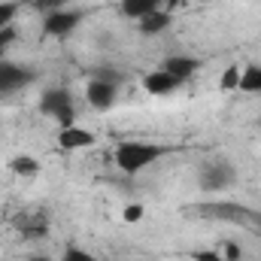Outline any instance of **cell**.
Listing matches in <instances>:
<instances>
[{
	"instance_id": "obj_1",
	"label": "cell",
	"mask_w": 261,
	"mask_h": 261,
	"mask_svg": "<svg viewBox=\"0 0 261 261\" xmlns=\"http://www.w3.org/2000/svg\"><path fill=\"white\" fill-rule=\"evenodd\" d=\"M161 155H164L161 146L130 140V143H122V146L116 149V164H119L122 173H140V170H146L149 164H155Z\"/></svg>"
},
{
	"instance_id": "obj_2",
	"label": "cell",
	"mask_w": 261,
	"mask_h": 261,
	"mask_svg": "<svg viewBox=\"0 0 261 261\" xmlns=\"http://www.w3.org/2000/svg\"><path fill=\"white\" fill-rule=\"evenodd\" d=\"M40 113L49 116V119H55L58 128H70V125H76L73 94L67 91L64 85H61V88H49V91H43V97H40Z\"/></svg>"
},
{
	"instance_id": "obj_3",
	"label": "cell",
	"mask_w": 261,
	"mask_h": 261,
	"mask_svg": "<svg viewBox=\"0 0 261 261\" xmlns=\"http://www.w3.org/2000/svg\"><path fill=\"white\" fill-rule=\"evenodd\" d=\"M237 182V167L231 161H210L200 170V189L203 192H225Z\"/></svg>"
},
{
	"instance_id": "obj_4",
	"label": "cell",
	"mask_w": 261,
	"mask_h": 261,
	"mask_svg": "<svg viewBox=\"0 0 261 261\" xmlns=\"http://www.w3.org/2000/svg\"><path fill=\"white\" fill-rule=\"evenodd\" d=\"M200 216H206V219H222V222H234V225L261 222L258 213H252V210L243 206V203H206V206H200Z\"/></svg>"
},
{
	"instance_id": "obj_5",
	"label": "cell",
	"mask_w": 261,
	"mask_h": 261,
	"mask_svg": "<svg viewBox=\"0 0 261 261\" xmlns=\"http://www.w3.org/2000/svg\"><path fill=\"white\" fill-rule=\"evenodd\" d=\"M15 231L24 237V240H43L49 234V216L43 210H28V213H18L15 216Z\"/></svg>"
},
{
	"instance_id": "obj_6",
	"label": "cell",
	"mask_w": 261,
	"mask_h": 261,
	"mask_svg": "<svg viewBox=\"0 0 261 261\" xmlns=\"http://www.w3.org/2000/svg\"><path fill=\"white\" fill-rule=\"evenodd\" d=\"M28 82H34V73L31 70L12 64V61H0V97L21 91Z\"/></svg>"
},
{
	"instance_id": "obj_7",
	"label": "cell",
	"mask_w": 261,
	"mask_h": 261,
	"mask_svg": "<svg viewBox=\"0 0 261 261\" xmlns=\"http://www.w3.org/2000/svg\"><path fill=\"white\" fill-rule=\"evenodd\" d=\"M79 21H82V12H76V9H55V12L46 15L43 31H46V37H70Z\"/></svg>"
},
{
	"instance_id": "obj_8",
	"label": "cell",
	"mask_w": 261,
	"mask_h": 261,
	"mask_svg": "<svg viewBox=\"0 0 261 261\" xmlns=\"http://www.w3.org/2000/svg\"><path fill=\"white\" fill-rule=\"evenodd\" d=\"M119 97V85L113 82H103V79H88L85 85V100L94 107V110H110Z\"/></svg>"
},
{
	"instance_id": "obj_9",
	"label": "cell",
	"mask_w": 261,
	"mask_h": 261,
	"mask_svg": "<svg viewBox=\"0 0 261 261\" xmlns=\"http://www.w3.org/2000/svg\"><path fill=\"white\" fill-rule=\"evenodd\" d=\"M58 146L64 152H76V149H91L94 146V134L79 125H70V128H61L58 130Z\"/></svg>"
},
{
	"instance_id": "obj_10",
	"label": "cell",
	"mask_w": 261,
	"mask_h": 261,
	"mask_svg": "<svg viewBox=\"0 0 261 261\" xmlns=\"http://www.w3.org/2000/svg\"><path fill=\"white\" fill-rule=\"evenodd\" d=\"M143 88H146L149 94H155V97H167V94H173V91L179 88V82H176L167 70H155V73H146V76H143Z\"/></svg>"
},
{
	"instance_id": "obj_11",
	"label": "cell",
	"mask_w": 261,
	"mask_h": 261,
	"mask_svg": "<svg viewBox=\"0 0 261 261\" xmlns=\"http://www.w3.org/2000/svg\"><path fill=\"white\" fill-rule=\"evenodd\" d=\"M164 70L182 85V82H189L197 70H200V61H197V58H189V55H173V58L164 61Z\"/></svg>"
},
{
	"instance_id": "obj_12",
	"label": "cell",
	"mask_w": 261,
	"mask_h": 261,
	"mask_svg": "<svg viewBox=\"0 0 261 261\" xmlns=\"http://www.w3.org/2000/svg\"><path fill=\"white\" fill-rule=\"evenodd\" d=\"M137 24H140V34H146V37H155V34H161V31H167V28L173 24V15H170L167 9H155V12L143 15Z\"/></svg>"
},
{
	"instance_id": "obj_13",
	"label": "cell",
	"mask_w": 261,
	"mask_h": 261,
	"mask_svg": "<svg viewBox=\"0 0 261 261\" xmlns=\"http://www.w3.org/2000/svg\"><path fill=\"white\" fill-rule=\"evenodd\" d=\"M155 9H164V0H122V15L137 18V21Z\"/></svg>"
},
{
	"instance_id": "obj_14",
	"label": "cell",
	"mask_w": 261,
	"mask_h": 261,
	"mask_svg": "<svg viewBox=\"0 0 261 261\" xmlns=\"http://www.w3.org/2000/svg\"><path fill=\"white\" fill-rule=\"evenodd\" d=\"M9 170H12L15 176H21V179H34V176L40 173V161H37L34 155H15V158L9 161Z\"/></svg>"
},
{
	"instance_id": "obj_15",
	"label": "cell",
	"mask_w": 261,
	"mask_h": 261,
	"mask_svg": "<svg viewBox=\"0 0 261 261\" xmlns=\"http://www.w3.org/2000/svg\"><path fill=\"white\" fill-rule=\"evenodd\" d=\"M240 91H249V94H261V67L252 64L240 73Z\"/></svg>"
},
{
	"instance_id": "obj_16",
	"label": "cell",
	"mask_w": 261,
	"mask_h": 261,
	"mask_svg": "<svg viewBox=\"0 0 261 261\" xmlns=\"http://www.w3.org/2000/svg\"><path fill=\"white\" fill-rule=\"evenodd\" d=\"M240 67H228L225 73H222V79H219V88L222 91H234V88H240Z\"/></svg>"
},
{
	"instance_id": "obj_17",
	"label": "cell",
	"mask_w": 261,
	"mask_h": 261,
	"mask_svg": "<svg viewBox=\"0 0 261 261\" xmlns=\"http://www.w3.org/2000/svg\"><path fill=\"white\" fill-rule=\"evenodd\" d=\"M94 79H103V82L122 85V82H125V73H119V70H113V67H100V70L94 73Z\"/></svg>"
},
{
	"instance_id": "obj_18",
	"label": "cell",
	"mask_w": 261,
	"mask_h": 261,
	"mask_svg": "<svg viewBox=\"0 0 261 261\" xmlns=\"http://www.w3.org/2000/svg\"><path fill=\"white\" fill-rule=\"evenodd\" d=\"M61 261H97L91 252H85V249H79V246H67V252L61 255Z\"/></svg>"
},
{
	"instance_id": "obj_19",
	"label": "cell",
	"mask_w": 261,
	"mask_h": 261,
	"mask_svg": "<svg viewBox=\"0 0 261 261\" xmlns=\"http://www.w3.org/2000/svg\"><path fill=\"white\" fill-rule=\"evenodd\" d=\"M15 37H18V31L12 28V24H6V28H0V55L15 43Z\"/></svg>"
},
{
	"instance_id": "obj_20",
	"label": "cell",
	"mask_w": 261,
	"mask_h": 261,
	"mask_svg": "<svg viewBox=\"0 0 261 261\" xmlns=\"http://www.w3.org/2000/svg\"><path fill=\"white\" fill-rule=\"evenodd\" d=\"M15 12H18V6L9 0V3H0V28H6V24H12V18H15Z\"/></svg>"
},
{
	"instance_id": "obj_21",
	"label": "cell",
	"mask_w": 261,
	"mask_h": 261,
	"mask_svg": "<svg viewBox=\"0 0 261 261\" xmlns=\"http://www.w3.org/2000/svg\"><path fill=\"white\" fill-rule=\"evenodd\" d=\"M122 219H125V222H130V225H134V222H140V219H143V203H130V206H125Z\"/></svg>"
},
{
	"instance_id": "obj_22",
	"label": "cell",
	"mask_w": 261,
	"mask_h": 261,
	"mask_svg": "<svg viewBox=\"0 0 261 261\" xmlns=\"http://www.w3.org/2000/svg\"><path fill=\"white\" fill-rule=\"evenodd\" d=\"M240 255H243V252H240L237 243H225V246H222V258L225 261H240Z\"/></svg>"
},
{
	"instance_id": "obj_23",
	"label": "cell",
	"mask_w": 261,
	"mask_h": 261,
	"mask_svg": "<svg viewBox=\"0 0 261 261\" xmlns=\"http://www.w3.org/2000/svg\"><path fill=\"white\" fill-rule=\"evenodd\" d=\"M67 0H34V6H40V9H46V15L49 12H55V9H64Z\"/></svg>"
},
{
	"instance_id": "obj_24",
	"label": "cell",
	"mask_w": 261,
	"mask_h": 261,
	"mask_svg": "<svg viewBox=\"0 0 261 261\" xmlns=\"http://www.w3.org/2000/svg\"><path fill=\"white\" fill-rule=\"evenodd\" d=\"M192 258L195 261H225L222 258V252H195Z\"/></svg>"
},
{
	"instance_id": "obj_25",
	"label": "cell",
	"mask_w": 261,
	"mask_h": 261,
	"mask_svg": "<svg viewBox=\"0 0 261 261\" xmlns=\"http://www.w3.org/2000/svg\"><path fill=\"white\" fill-rule=\"evenodd\" d=\"M182 3H186V0H164V9H167V12H170V9H179V6H182Z\"/></svg>"
},
{
	"instance_id": "obj_26",
	"label": "cell",
	"mask_w": 261,
	"mask_h": 261,
	"mask_svg": "<svg viewBox=\"0 0 261 261\" xmlns=\"http://www.w3.org/2000/svg\"><path fill=\"white\" fill-rule=\"evenodd\" d=\"M28 261H52V258H46V255H34V258H28Z\"/></svg>"
},
{
	"instance_id": "obj_27",
	"label": "cell",
	"mask_w": 261,
	"mask_h": 261,
	"mask_svg": "<svg viewBox=\"0 0 261 261\" xmlns=\"http://www.w3.org/2000/svg\"><path fill=\"white\" fill-rule=\"evenodd\" d=\"M258 122H261V116H258Z\"/></svg>"
}]
</instances>
